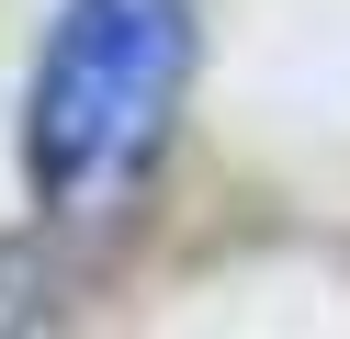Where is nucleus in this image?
<instances>
[{
    "instance_id": "nucleus-1",
    "label": "nucleus",
    "mask_w": 350,
    "mask_h": 339,
    "mask_svg": "<svg viewBox=\"0 0 350 339\" xmlns=\"http://www.w3.org/2000/svg\"><path fill=\"white\" fill-rule=\"evenodd\" d=\"M192 0H68L23 102V170L46 215H102L159 170L192 90Z\"/></svg>"
}]
</instances>
